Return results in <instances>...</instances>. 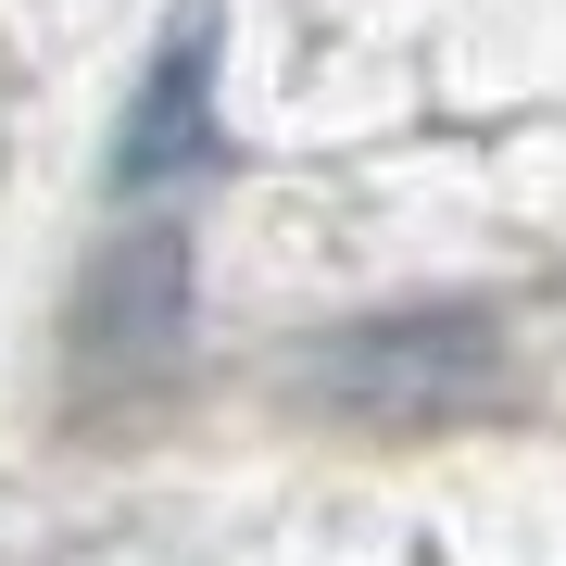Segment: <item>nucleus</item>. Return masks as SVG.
Masks as SVG:
<instances>
[{"label": "nucleus", "mask_w": 566, "mask_h": 566, "mask_svg": "<svg viewBox=\"0 0 566 566\" xmlns=\"http://www.w3.org/2000/svg\"><path fill=\"white\" fill-rule=\"evenodd\" d=\"M202 164H214V13L189 0V13L164 25L126 126H114V189L139 202V189H177V177H202Z\"/></svg>", "instance_id": "nucleus-1"}, {"label": "nucleus", "mask_w": 566, "mask_h": 566, "mask_svg": "<svg viewBox=\"0 0 566 566\" xmlns=\"http://www.w3.org/2000/svg\"><path fill=\"white\" fill-rule=\"evenodd\" d=\"M479 378H491V327L479 315H390V327H353L327 353V390L365 403V416H428V403H453Z\"/></svg>", "instance_id": "nucleus-2"}]
</instances>
